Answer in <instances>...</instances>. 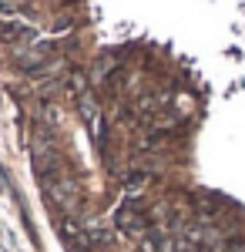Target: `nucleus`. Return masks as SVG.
<instances>
[{
  "label": "nucleus",
  "mask_w": 245,
  "mask_h": 252,
  "mask_svg": "<svg viewBox=\"0 0 245 252\" xmlns=\"http://www.w3.org/2000/svg\"><path fill=\"white\" fill-rule=\"evenodd\" d=\"M47 195H51V202H54V205H61L64 212H71V209L77 205V185H74V178H71V175H61L57 182L47 185Z\"/></svg>",
  "instance_id": "f257e3e1"
},
{
  "label": "nucleus",
  "mask_w": 245,
  "mask_h": 252,
  "mask_svg": "<svg viewBox=\"0 0 245 252\" xmlns=\"http://www.w3.org/2000/svg\"><path fill=\"white\" fill-rule=\"evenodd\" d=\"M118 225H121V229H134V232H145V225H148V222H145V219H141L138 212L124 209V212L118 215Z\"/></svg>",
  "instance_id": "f03ea898"
},
{
  "label": "nucleus",
  "mask_w": 245,
  "mask_h": 252,
  "mask_svg": "<svg viewBox=\"0 0 245 252\" xmlns=\"http://www.w3.org/2000/svg\"><path fill=\"white\" fill-rule=\"evenodd\" d=\"M0 37L3 40H20V37H31V31L24 24H0Z\"/></svg>",
  "instance_id": "7ed1b4c3"
},
{
  "label": "nucleus",
  "mask_w": 245,
  "mask_h": 252,
  "mask_svg": "<svg viewBox=\"0 0 245 252\" xmlns=\"http://www.w3.org/2000/svg\"><path fill=\"white\" fill-rule=\"evenodd\" d=\"M111 67H114V58H101V61H97V67H94V81L97 78H108Z\"/></svg>",
  "instance_id": "20e7f679"
}]
</instances>
